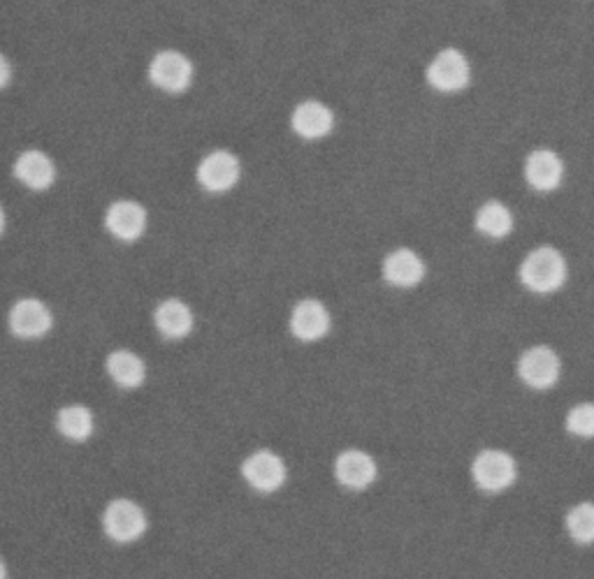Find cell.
I'll list each match as a JSON object with an SVG mask.
<instances>
[{"label":"cell","mask_w":594,"mask_h":579,"mask_svg":"<svg viewBox=\"0 0 594 579\" xmlns=\"http://www.w3.org/2000/svg\"><path fill=\"white\" fill-rule=\"evenodd\" d=\"M520 281L522 285L536 295L557 293L567 283L569 267L565 255L553 246H539L528 253V258L520 265Z\"/></svg>","instance_id":"1"},{"label":"cell","mask_w":594,"mask_h":579,"mask_svg":"<svg viewBox=\"0 0 594 579\" xmlns=\"http://www.w3.org/2000/svg\"><path fill=\"white\" fill-rule=\"evenodd\" d=\"M471 478L481 491L500 493L516 483L518 464L506 450L485 448L477 454V459H473Z\"/></svg>","instance_id":"2"},{"label":"cell","mask_w":594,"mask_h":579,"mask_svg":"<svg viewBox=\"0 0 594 579\" xmlns=\"http://www.w3.org/2000/svg\"><path fill=\"white\" fill-rule=\"evenodd\" d=\"M428 83L439 93H460L469 87L471 65L460 49H441L426 70Z\"/></svg>","instance_id":"3"},{"label":"cell","mask_w":594,"mask_h":579,"mask_svg":"<svg viewBox=\"0 0 594 579\" xmlns=\"http://www.w3.org/2000/svg\"><path fill=\"white\" fill-rule=\"evenodd\" d=\"M563 373V362L553 348L532 346L520 355L518 376L532 389H551Z\"/></svg>","instance_id":"4"},{"label":"cell","mask_w":594,"mask_h":579,"mask_svg":"<svg viewBox=\"0 0 594 579\" xmlns=\"http://www.w3.org/2000/svg\"><path fill=\"white\" fill-rule=\"evenodd\" d=\"M105 533L114 542H132L144 536L147 531V515L144 510L128 499L112 501L103 513Z\"/></svg>","instance_id":"5"},{"label":"cell","mask_w":594,"mask_h":579,"mask_svg":"<svg viewBox=\"0 0 594 579\" xmlns=\"http://www.w3.org/2000/svg\"><path fill=\"white\" fill-rule=\"evenodd\" d=\"M149 77L165 93H181L191 87L193 65L179 51H161L149 65Z\"/></svg>","instance_id":"6"},{"label":"cell","mask_w":594,"mask_h":579,"mask_svg":"<svg viewBox=\"0 0 594 579\" xmlns=\"http://www.w3.org/2000/svg\"><path fill=\"white\" fill-rule=\"evenodd\" d=\"M244 480L263 493L277 491L286 483V464L283 459L271 450H256L244 459L242 464Z\"/></svg>","instance_id":"7"},{"label":"cell","mask_w":594,"mask_h":579,"mask_svg":"<svg viewBox=\"0 0 594 579\" xmlns=\"http://www.w3.org/2000/svg\"><path fill=\"white\" fill-rule=\"evenodd\" d=\"M240 160L230 151H212L198 165V181L210 193H226L240 181Z\"/></svg>","instance_id":"8"},{"label":"cell","mask_w":594,"mask_h":579,"mask_svg":"<svg viewBox=\"0 0 594 579\" xmlns=\"http://www.w3.org/2000/svg\"><path fill=\"white\" fill-rule=\"evenodd\" d=\"M54 325L52 311L36 297L16 301L10 309V330L20 338H42Z\"/></svg>","instance_id":"9"},{"label":"cell","mask_w":594,"mask_h":579,"mask_svg":"<svg viewBox=\"0 0 594 579\" xmlns=\"http://www.w3.org/2000/svg\"><path fill=\"white\" fill-rule=\"evenodd\" d=\"M525 179L539 193H551L559 189L565 179V163L551 149H534L525 158Z\"/></svg>","instance_id":"10"},{"label":"cell","mask_w":594,"mask_h":579,"mask_svg":"<svg viewBox=\"0 0 594 579\" xmlns=\"http://www.w3.org/2000/svg\"><path fill=\"white\" fill-rule=\"evenodd\" d=\"M105 228L118 242H135L147 230V211L138 202L118 200L110 204L105 214Z\"/></svg>","instance_id":"11"},{"label":"cell","mask_w":594,"mask_h":579,"mask_svg":"<svg viewBox=\"0 0 594 579\" xmlns=\"http://www.w3.org/2000/svg\"><path fill=\"white\" fill-rule=\"evenodd\" d=\"M291 332L295 338L307 340V344L324 338L330 332V313L326 304L318 299L298 301L291 313Z\"/></svg>","instance_id":"12"},{"label":"cell","mask_w":594,"mask_h":579,"mask_svg":"<svg viewBox=\"0 0 594 579\" xmlns=\"http://www.w3.org/2000/svg\"><path fill=\"white\" fill-rule=\"evenodd\" d=\"M334 475L346 489L361 491L377 480V462L363 450H344L334 462Z\"/></svg>","instance_id":"13"},{"label":"cell","mask_w":594,"mask_h":579,"mask_svg":"<svg viewBox=\"0 0 594 579\" xmlns=\"http://www.w3.org/2000/svg\"><path fill=\"white\" fill-rule=\"evenodd\" d=\"M14 177L20 179L30 191H47L56 179V167H54V160L49 158L47 153H42L38 149H28L22 153L20 158H16Z\"/></svg>","instance_id":"14"},{"label":"cell","mask_w":594,"mask_h":579,"mask_svg":"<svg viewBox=\"0 0 594 579\" xmlns=\"http://www.w3.org/2000/svg\"><path fill=\"white\" fill-rule=\"evenodd\" d=\"M383 279L395 287H414L426 279V262L412 248H397L383 260Z\"/></svg>","instance_id":"15"},{"label":"cell","mask_w":594,"mask_h":579,"mask_svg":"<svg viewBox=\"0 0 594 579\" xmlns=\"http://www.w3.org/2000/svg\"><path fill=\"white\" fill-rule=\"evenodd\" d=\"M293 130L304 140H320L330 134L332 126H334V114L328 105L318 100H307L300 102L293 112Z\"/></svg>","instance_id":"16"},{"label":"cell","mask_w":594,"mask_h":579,"mask_svg":"<svg viewBox=\"0 0 594 579\" xmlns=\"http://www.w3.org/2000/svg\"><path fill=\"white\" fill-rule=\"evenodd\" d=\"M154 322L165 338H184L193 330V311L189 309V304L169 297L156 306Z\"/></svg>","instance_id":"17"},{"label":"cell","mask_w":594,"mask_h":579,"mask_svg":"<svg viewBox=\"0 0 594 579\" xmlns=\"http://www.w3.org/2000/svg\"><path fill=\"white\" fill-rule=\"evenodd\" d=\"M108 373L110 378L124 389H135L140 387L147 378V366L144 362L140 360L138 355L130 352V350H114L110 352L108 357Z\"/></svg>","instance_id":"18"},{"label":"cell","mask_w":594,"mask_h":579,"mask_svg":"<svg viewBox=\"0 0 594 579\" xmlns=\"http://www.w3.org/2000/svg\"><path fill=\"white\" fill-rule=\"evenodd\" d=\"M514 214L502 202H485L477 211V230L488 240H504L514 232Z\"/></svg>","instance_id":"19"},{"label":"cell","mask_w":594,"mask_h":579,"mask_svg":"<svg viewBox=\"0 0 594 579\" xmlns=\"http://www.w3.org/2000/svg\"><path fill=\"white\" fill-rule=\"evenodd\" d=\"M56 427H59V432H61L67 440L84 442V440H89V438H91V434H93V429H96L93 413L89 411L87 406H79V403L65 406V408H61V411H59Z\"/></svg>","instance_id":"20"},{"label":"cell","mask_w":594,"mask_h":579,"mask_svg":"<svg viewBox=\"0 0 594 579\" xmlns=\"http://www.w3.org/2000/svg\"><path fill=\"white\" fill-rule=\"evenodd\" d=\"M567 531L579 544H592L594 542V503L583 501L573 505L567 515Z\"/></svg>","instance_id":"21"},{"label":"cell","mask_w":594,"mask_h":579,"mask_svg":"<svg viewBox=\"0 0 594 579\" xmlns=\"http://www.w3.org/2000/svg\"><path fill=\"white\" fill-rule=\"evenodd\" d=\"M567 432L576 438H594V403H579L567 413Z\"/></svg>","instance_id":"22"},{"label":"cell","mask_w":594,"mask_h":579,"mask_svg":"<svg viewBox=\"0 0 594 579\" xmlns=\"http://www.w3.org/2000/svg\"><path fill=\"white\" fill-rule=\"evenodd\" d=\"M10 77H12V70H10V63L8 59L0 54V89H5L10 83Z\"/></svg>","instance_id":"23"},{"label":"cell","mask_w":594,"mask_h":579,"mask_svg":"<svg viewBox=\"0 0 594 579\" xmlns=\"http://www.w3.org/2000/svg\"><path fill=\"white\" fill-rule=\"evenodd\" d=\"M3 232H5V211L3 207H0V236H3Z\"/></svg>","instance_id":"24"},{"label":"cell","mask_w":594,"mask_h":579,"mask_svg":"<svg viewBox=\"0 0 594 579\" xmlns=\"http://www.w3.org/2000/svg\"><path fill=\"white\" fill-rule=\"evenodd\" d=\"M0 579H8V566L3 558H0Z\"/></svg>","instance_id":"25"}]
</instances>
